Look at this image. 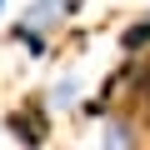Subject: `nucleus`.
<instances>
[{
	"label": "nucleus",
	"instance_id": "f257e3e1",
	"mask_svg": "<svg viewBox=\"0 0 150 150\" xmlns=\"http://www.w3.org/2000/svg\"><path fill=\"white\" fill-rule=\"evenodd\" d=\"M5 130L20 140V145H45V130H50V120H45V105H25V110H10L5 115Z\"/></svg>",
	"mask_w": 150,
	"mask_h": 150
},
{
	"label": "nucleus",
	"instance_id": "f03ea898",
	"mask_svg": "<svg viewBox=\"0 0 150 150\" xmlns=\"http://www.w3.org/2000/svg\"><path fill=\"white\" fill-rule=\"evenodd\" d=\"M120 45H125V55H140V50L150 45V15H145V20H135V25L120 35Z\"/></svg>",
	"mask_w": 150,
	"mask_h": 150
},
{
	"label": "nucleus",
	"instance_id": "7ed1b4c3",
	"mask_svg": "<svg viewBox=\"0 0 150 150\" xmlns=\"http://www.w3.org/2000/svg\"><path fill=\"white\" fill-rule=\"evenodd\" d=\"M100 145H110V150H120V145H135V130H130L125 120H110V125L100 130Z\"/></svg>",
	"mask_w": 150,
	"mask_h": 150
},
{
	"label": "nucleus",
	"instance_id": "20e7f679",
	"mask_svg": "<svg viewBox=\"0 0 150 150\" xmlns=\"http://www.w3.org/2000/svg\"><path fill=\"white\" fill-rule=\"evenodd\" d=\"M75 90H80L75 80H60V85L50 90V105H70V100H75Z\"/></svg>",
	"mask_w": 150,
	"mask_h": 150
},
{
	"label": "nucleus",
	"instance_id": "39448f33",
	"mask_svg": "<svg viewBox=\"0 0 150 150\" xmlns=\"http://www.w3.org/2000/svg\"><path fill=\"white\" fill-rule=\"evenodd\" d=\"M0 10H5V0H0Z\"/></svg>",
	"mask_w": 150,
	"mask_h": 150
}]
</instances>
